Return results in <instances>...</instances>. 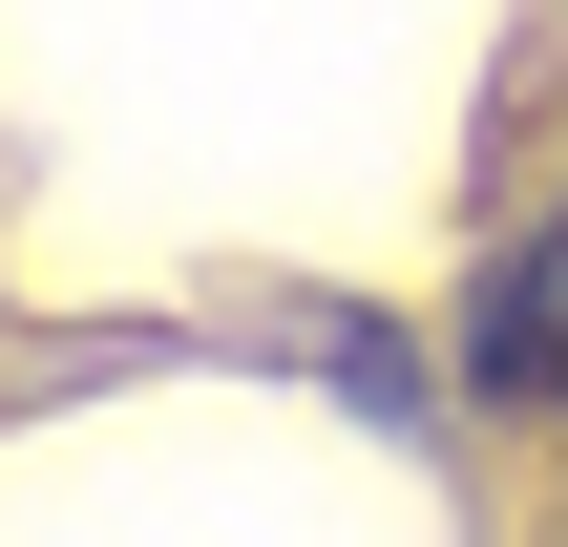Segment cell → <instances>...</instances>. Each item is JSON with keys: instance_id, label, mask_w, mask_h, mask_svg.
<instances>
[{"instance_id": "1", "label": "cell", "mask_w": 568, "mask_h": 547, "mask_svg": "<svg viewBox=\"0 0 568 547\" xmlns=\"http://www.w3.org/2000/svg\"><path fill=\"white\" fill-rule=\"evenodd\" d=\"M464 379H485L506 422H568V211L464 274Z\"/></svg>"}]
</instances>
